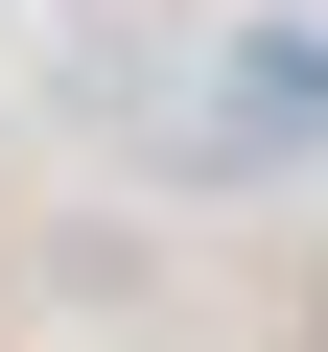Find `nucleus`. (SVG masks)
Listing matches in <instances>:
<instances>
[{"instance_id":"1","label":"nucleus","mask_w":328,"mask_h":352,"mask_svg":"<svg viewBox=\"0 0 328 352\" xmlns=\"http://www.w3.org/2000/svg\"><path fill=\"white\" fill-rule=\"evenodd\" d=\"M164 164H211V188L328 164V24H211V47H188V118H164Z\"/></svg>"}]
</instances>
